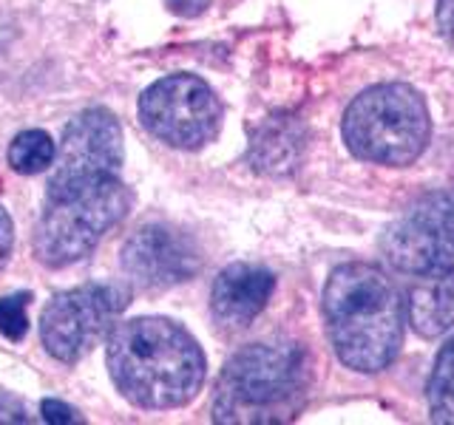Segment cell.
<instances>
[{
	"label": "cell",
	"mask_w": 454,
	"mask_h": 425,
	"mask_svg": "<svg viewBox=\"0 0 454 425\" xmlns=\"http://www.w3.org/2000/svg\"><path fill=\"white\" fill-rule=\"evenodd\" d=\"M106 363L114 386L137 408L165 411L191 403L205 382L196 337L168 318H131L108 335Z\"/></svg>",
	"instance_id": "obj_1"
},
{
	"label": "cell",
	"mask_w": 454,
	"mask_h": 425,
	"mask_svg": "<svg viewBox=\"0 0 454 425\" xmlns=\"http://www.w3.org/2000/svg\"><path fill=\"white\" fill-rule=\"evenodd\" d=\"M406 304L375 264L335 267L324 287L326 335L338 360L355 372H383L401 352Z\"/></svg>",
	"instance_id": "obj_2"
},
{
	"label": "cell",
	"mask_w": 454,
	"mask_h": 425,
	"mask_svg": "<svg viewBox=\"0 0 454 425\" xmlns=\"http://www.w3.org/2000/svg\"><path fill=\"white\" fill-rule=\"evenodd\" d=\"M309 358L298 344H253L224 363L213 394L216 422H287L304 406Z\"/></svg>",
	"instance_id": "obj_3"
},
{
	"label": "cell",
	"mask_w": 454,
	"mask_h": 425,
	"mask_svg": "<svg viewBox=\"0 0 454 425\" xmlns=\"http://www.w3.org/2000/svg\"><path fill=\"white\" fill-rule=\"evenodd\" d=\"M340 134L364 162L406 167L429 145L432 120L423 97L406 82H380L352 99Z\"/></svg>",
	"instance_id": "obj_4"
},
{
	"label": "cell",
	"mask_w": 454,
	"mask_h": 425,
	"mask_svg": "<svg viewBox=\"0 0 454 425\" xmlns=\"http://www.w3.org/2000/svg\"><path fill=\"white\" fill-rule=\"evenodd\" d=\"M131 207V193L117 176H103L49 193L35 230V252L46 267L82 261Z\"/></svg>",
	"instance_id": "obj_5"
},
{
	"label": "cell",
	"mask_w": 454,
	"mask_h": 425,
	"mask_svg": "<svg viewBox=\"0 0 454 425\" xmlns=\"http://www.w3.org/2000/svg\"><path fill=\"white\" fill-rule=\"evenodd\" d=\"M128 306V290L120 283H82L74 290L57 292L40 315L43 346L60 363H77L99 340L111 335L122 309Z\"/></svg>",
	"instance_id": "obj_6"
},
{
	"label": "cell",
	"mask_w": 454,
	"mask_h": 425,
	"mask_svg": "<svg viewBox=\"0 0 454 425\" xmlns=\"http://www.w3.org/2000/svg\"><path fill=\"white\" fill-rule=\"evenodd\" d=\"M139 120L165 145L196 151L219 134L222 103L202 77L170 74L139 97Z\"/></svg>",
	"instance_id": "obj_7"
},
{
	"label": "cell",
	"mask_w": 454,
	"mask_h": 425,
	"mask_svg": "<svg viewBox=\"0 0 454 425\" xmlns=\"http://www.w3.org/2000/svg\"><path fill=\"white\" fill-rule=\"evenodd\" d=\"M383 259L403 275L454 269V190H432L409 205L380 238Z\"/></svg>",
	"instance_id": "obj_8"
},
{
	"label": "cell",
	"mask_w": 454,
	"mask_h": 425,
	"mask_svg": "<svg viewBox=\"0 0 454 425\" xmlns=\"http://www.w3.org/2000/svg\"><path fill=\"white\" fill-rule=\"evenodd\" d=\"M122 162V128L111 111L89 108L66 125L49 193L114 176Z\"/></svg>",
	"instance_id": "obj_9"
},
{
	"label": "cell",
	"mask_w": 454,
	"mask_h": 425,
	"mask_svg": "<svg viewBox=\"0 0 454 425\" xmlns=\"http://www.w3.org/2000/svg\"><path fill=\"white\" fill-rule=\"evenodd\" d=\"M120 264L142 290H168L191 281L202 267V255L188 233L168 224H148L125 241Z\"/></svg>",
	"instance_id": "obj_10"
},
{
	"label": "cell",
	"mask_w": 454,
	"mask_h": 425,
	"mask_svg": "<svg viewBox=\"0 0 454 425\" xmlns=\"http://www.w3.org/2000/svg\"><path fill=\"white\" fill-rule=\"evenodd\" d=\"M276 290V275L259 264L224 267L210 290V312L224 329H247Z\"/></svg>",
	"instance_id": "obj_11"
},
{
	"label": "cell",
	"mask_w": 454,
	"mask_h": 425,
	"mask_svg": "<svg viewBox=\"0 0 454 425\" xmlns=\"http://www.w3.org/2000/svg\"><path fill=\"white\" fill-rule=\"evenodd\" d=\"M406 318L411 329L423 337H440L454 326V269L423 275L406 301Z\"/></svg>",
	"instance_id": "obj_12"
},
{
	"label": "cell",
	"mask_w": 454,
	"mask_h": 425,
	"mask_svg": "<svg viewBox=\"0 0 454 425\" xmlns=\"http://www.w3.org/2000/svg\"><path fill=\"white\" fill-rule=\"evenodd\" d=\"M298 148H301L298 128L287 120H273L253 136L250 162L264 174H284L295 162Z\"/></svg>",
	"instance_id": "obj_13"
},
{
	"label": "cell",
	"mask_w": 454,
	"mask_h": 425,
	"mask_svg": "<svg viewBox=\"0 0 454 425\" xmlns=\"http://www.w3.org/2000/svg\"><path fill=\"white\" fill-rule=\"evenodd\" d=\"M54 156H57L54 142L46 131H40V128L18 134L9 145V165L14 174H23V176L46 170L49 165H54Z\"/></svg>",
	"instance_id": "obj_14"
},
{
	"label": "cell",
	"mask_w": 454,
	"mask_h": 425,
	"mask_svg": "<svg viewBox=\"0 0 454 425\" xmlns=\"http://www.w3.org/2000/svg\"><path fill=\"white\" fill-rule=\"evenodd\" d=\"M429 411L434 422L454 425V337L434 360L429 377Z\"/></svg>",
	"instance_id": "obj_15"
},
{
	"label": "cell",
	"mask_w": 454,
	"mask_h": 425,
	"mask_svg": "<svg viewBox=\"0 0 454 425\" xmlns=\"http://www.w3.org/2000/svg\"><path fill=\"white\" fill-rule=\"evenodd\" d=\"M28 292H14L0 298V335L9 340H23L28 332Z\"/></svg>",
	"instance_id": "obj_16"
},
{
	"label": "cell",
	"mask_w": 454,
	"mask_h": 425,
	"mask_svg": "<svg viewBox=\"0 0 454 425\" xmlns=\"http://www.w3.org/2000/svg\"><path fill=\"white\" fill-rule=\"evenodd\" d=\"M40 414L46 422L51 425H74V422H82V417L77 414L74 408L66 406L63 400H43L40 403Z\"/></svg>",
	"instance_id": "obj_17"
},
{
	"label": "cell",
	"mask_w": 454,
	"mask_h": 425,
	"mask_svg": "<svg viewBox=\"0 0 454 425\" xmlns=\"http://www.w3.org/2000/svg\"><path fill=\"white\" fill-rule=\"evenodd\" d=\"M0 422H32L26 406L12 394H0Z\"/></svg>",
	"instance_id": "obj_18"
},
{
	"label": "cell",
	"mask_w": 454,
	"mask_h": 425,
	"mask_svg": "<svg viewBox=\"0 0 454 425\" xmlns=\"http://www.w3.org/2000/svg\"><path fill=\"white\" fill-rule=\"evenodd\" d=\"M12 244H14V224H12V216L4 210V205H0V269L9 261Z\"/></svg>",
	"instance_id": "obj_19"
},
{
	"label": "cell",
	"mask_w": 454,
	"mask_h": 425,
	"mask_svg": "<svg viewBox=\"0 0 454 425\" xmlns=\"http://www.w3.org/2000/svg\"><path fill=\"white\" fill-rule=\"evenodd\" d=\"M437 26L440 35L454 42V0H437Z\"/></svg>",
	"instance_id": "obj_20"
},
{
	"label": "cell",
	"mask_w": 454,
	"mask_h": 425,
	"mask_svg": "<svg viewBox=\"0 0 454 425\" xmlns=\"http://www.w3.org/2000/svg\"><path fill=\"white\" fill-rule=\"evenodd\" d=\"M168 6L179 18H196L210 6V0H168Z\"/></svg>",
	"instance_id": "obj_21"
}]
</instances>
